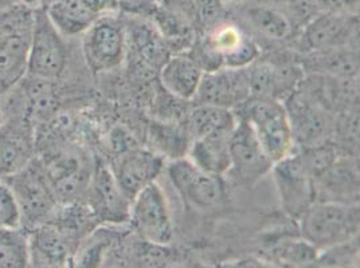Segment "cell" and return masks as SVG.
<instances>
[{"label":"cell","mask_w":360,"mask_h":268,"mask_svg":"<svg viewBox=\"0 0 360 268\" xmlns=\"http://www.w3.org/2000/svg\"><path fill=\"white\" fill-rule=\"evenodd\" d=\"M302 239L319 251L345 244L359 234V206L314 201L301 215Z\"/></svg>","instance_id":"3"},{"label":"cell","mask_w":360,"mask_h":268,"mask_svg":"<svg viewBox=\"0 0 360 268\" xmlns=\"http://www.w3.org/2000/svg\"><path fill=\"white\" fill-rule=\"evenodd\" d=\"M150 137L155 148L160 152L159 154H167L172 160L184 157L191 141L186 126H180L175 121H153Z\"/></svg>","instance_id":"27"},{"label":"cell","mask_w":360,"mask_h":268,"mask_svg":"<svg viewBox=\"0 0 360 268\" xmlns=\"http://www.w3.org/2000/svg\"><path fill=\"white\" fill-rule=\"evenodd\" d=\"M62 36L51 23L45 8L37 7L26 74L50 81H57L63 74L68 62V48Z\"/></svg>","instance_id":"7"},{"label":"cell","mask_w":360,"mask_h":268,"mask_svg":"<svg viewBox=\"0 0 360 268\" xmlns=\"http://www.w3.org/2000/svg\"><path fill=\"white\" fill-rule=\"evenodd\" d=\"M224 3H230V4H238V3H243L246 0H222Z\"/></svg>","instance_id":"37"},{"label":"cell","mask_w":360,"mask_h":268,"mask_svg":"<svg viewBox=\"0 0 360 268\" xmlns=\"http://www.w3.org/2000/svg\"><path fill=\"white\" fill-rule=\"evenodd\" d=\"M84 34L82 50L93 72L113 70L125 60L127 38L122 16L101 15Z\"/></svg>","instance_id":"6"},{"label":"cell","mask_w":360,"mask_h":268,"mask_svg":"<svg viewBox=\"0 0 360 268\" xmlns=\"http://www.w3.org/2000/svg\"><path fill=\"white\" fill-rule=\"evenodd\" d=\"M319 13L359 14V0H309Z\"/></svg>","instance_id":"33"},{"label":"cell","mask_w":360,"mask_h":268,"mask_svg":"<svg viewBox=\"0 0 360 268\" xmlns=\"http://www.w3.org/2000/svg\"><path fill=\"white\" fill-rule=\"evenodd\" d=\"M203 73L188 53H178L167 60L158 76L165 91L179 100L190 101L195 95Z\"/></svg>","instance_id":"23"},{"label":"cell","mask_w":360,"mask_h":268,"mask_svg":"<svg viewBox=\"0 0 360 268\" xmlns=\"http://www.w3.org/2000/svg\"><path fill=\"white\" fill-rule=\"evenodd\" d=\"M332 144L340 154L359 157V109L335 114Z\"/></svg>","instance_id":"30"},{"label":"cell","mask_w":360,"mask_h":268,"mask_svg":"<svg viewBox=\"0 0 360 268\" xmlns=\"http://www.w3.org/2000/svg\"><path fill=\"white\" fill-rule=\"evenodd\" d=\"M314 187L315 201L359 204V157L339 154Z\"/></svg>","instance_id":"19"},{"label":"cell","mask_w":360,"mask_h":268,"mask_svg":"<svg viewBox=\"0 0 360 268\" xmlns=\"http://www.w3.org/2000/svg\"><path fill=\"white\" fill-rule=\"evenodd\" d=\"M45 10L56 29L66 36L85 32L100 18L93 14L81 0H57Z\"/></svg>","instance_id":"26"},{"label":"cell","mask_w":360,"mask_h":268,"mask_svg":"<svg viewBox=\"0 0 360 268\" xmlns=\"http://www.w3.org/2000/svg\"><path fill=\"white\" fill-rule=\"evenodd\" d=\"M75 243L54 222H46L29 232L31 267H63L75 255Z\"/></svg>","instance_id":"21"},{"label":"cell","mask_w":360,"mask_h":268,"mask_svg":"<svg viewBox=\"0 0 360 268\" xmlns=\"http://www.w3.org/2000/svg\"><path fill=\"white\" fill-rule=\"evenodd\" d=\"M1 180L15 197L20 227L27 232L54 217L60 201L46 175L44 164L37 157L15 175Z\"/></svg>","instance_id":"5"},{"label":"cell","mask_w":360,"mask_h":268,"mask_svg":"<svg viewBox=\"0 0 360 268\" xmlns=\"http://www.w3.org/2000/svg\"><path fill=\"white\" fill-rule=\"evenodd\" d=\"M305 74H324L342 78H358L359 48L356 45L309 51L300 60Z\"/></svg>","instance_id":"22"},{"label":"cell","mask_w":360,"mask_h":268,"mask_svg":"<svg viewBox=\"0 0 360 268\" xmlns=\"http://www.w3.org/2000/svg\"><path fill=\"white\" fill-rule=\"evenodd\" d=\"M159 0H119L120 13L125 15L143 16L148 18L152 15Z\"/></svg>","instance_id":"34"},{"label":"cell","mask_w":360,"mask_h":268,"mask_svg":"<svg viewBox=\"0 0 360 268\" xmlns=\"http://www.w3.org/2000/svg\"><path fill=\"white\" fill-rule=\"evenodd\" d=\"M163 168L165 159L162 154L137 147L120 154L112 172L121 191L132 201L136 194L156 181Z\"/></svg>","instance_id":"20"},{"label":"cell","mask_w":360,"mask_h":268,"mask_svg":"<svg viewBox=\"0 0 360 268\" xmlns=\"http://www.w3.org/2000/svg\"><path fill=\"white\" fill-rule=\"evenodd\" d=\"M167 172L180 196L195 208H214L225 199V185L221 176L202 170L190 159L172 160Z\"/></svg>","instance_id":"11"},{"label":"cell","mask_w":360,"mask_h":268,"mask_svg":"<svg viewBox=\"0 0 360 268\" xmlns=\"http://www.w3.org/2000/svg\"><path fill=\"white\" fill-rule=\"evenodd\" d=\"M3 121V112H1V109H0V122Z\"/></svg>","instance_id":"38"},{"label":"cell","mask_w":360,"mask_h":268,"mask_svg":"<svg viewBox=\"0 0 360 268\" xmlns=\"http://www.w3.org/2000/svg\"><path fill=\"white\" fill-rule=\"evenodd\" d=\"M359 14L319 13L304 27L301 45L305 51H320L342 46L356 45Z\"/></svg>","instance_id":"15"},{"label":"cell","mask_w":360,"mask_h":268,"mask_svg":"<svg viewBox=\"0 0 360 268\" xmlns=\"http://www.w3.org/2000/svg\"><path fill=\"white\" fill-rule=\"evenodd\" d=\"M81 1L96 15L101 16L120 13L119 0H81Z\"/></svg>","instance_id":"36"},{"label":"cell","mask_w":360,"mask_h":268,"mask_svg":"<svg viewBox=\"0 0 360 268\" xmlns=\"http://www.w3.org/2000/svg\"><path fill=\"white\" fill-rule=\"evenodd\" d=\"M237 117L230 109L212 105L195 104L186 114V129L191 141L215 135L231 134Z\"/></svg>","instance_id":"24"},{"label":"cell","mask_w":360,"mask_h":268,"mask_svg":"<svg viewBox=\"0 0 360 268\" xmlns=\"http://www.w3.org/2000/svg\"><path fill=\"white\" fill-rule=\"evenodd\" d=\"M35 7L26 3L0 10V95L26 75Z\"/></svg>","instance_id":"1"},{"label":"cell","mask_w":360,"mask_h":268,"mask_svg":"<svg viewBox=\"0 0 360 268\" xmlns=\"http://www.w3.org/2000/svg\"><path fill=\"white\" fill-rule=\"evenodd\" d=\"M203 72L221 67H246L259 57L255 41L233 23L225 20L195 39L188 53Z\"/></svg>","instance_id":"2"},{"label":"cell","mask_w":360,"mask_h":268,"mask_svg":"<svg viewBox=\"0 0 360 268\" xmlns=\"http://www.w3.org/2000/svg\"><path fill=\"white\" fill-rule=\"evenodd\" d=\"M29 264V232L22 228H0V268H26Z\"/></svg>","instance_id":"29"},{"label":"cell","mask_w":360,"mask_h":268,"mask_svg":"<svg viewBox=\"0 0 360 268\" xmlns=\"http://www.w3.org/2000/svg\"><path fill=\"white\" fill-rule=\"evenodd\" d=\"M122 20L127 38L125 58L146 65L159 73L172 55V50L163 35L148 18L122 14Z\"/></svg>","instance_id":"16"},{"label":"cell","mask_w":360,"mask_h":268,"mask_svg":"<svg viewBox=\"0 0 360 268\" xmlns=\"http://www.w3.org/2000/svg\"><path fill=\"white\" fill-rule=\"evenodd\" d=\"M233 113L237 119L246 121L252 126L261 147L273 164L295 149L289 119L281 101L249 97L245 102L234 107Z\"/></svg>","instance_id":"4"},{"label":"cell","mask_w":360,"mask_h":268,"mask_svg":"<svg viewBox=\"0 0 360 268\" xmlns=\"http://www.w3.org/2000/svg\"><path fill=\"white\" fill-rule=\"evenodd\" d=\"M35 159V130L27 114L14 112L0 122V179L15 175Z\"/></svg>","instance_id":"13"},{"label":"cell","mask_w":360,"mask_h":268,"mask_svg":"<svg viewBox=\"0 0 360 268\" xmlns=\"http://www.w3.org/2000/svg\"><path fill=\"white\" fill-rule=\"evenodd\" d=\"M274 253L283 264L295 267L315 266L320 260V251L305 239L284 241Z\"/></svg>","instance_id":"31"},{"label":"cell","mask_w":360,"mask_h":268,"mask_svg":"<svg viewBox=\"0 0 360 268\" xmlns=\"http://www.w3.org/2000/svg\"><path fill=\"white\" fill-rule=\"evenodd\" d=\"M230 134L193 140L188 148L190 160L202 170L222 176L230 169Z\"/></svg>","instance_id":"25"},{"label":"cell","mask_w":360,"mask_h":268,"mask_svg":"<svg viewBox=\"0 0 360 268\" xmlns=\"http://www.w3.org/2000/svg\"><path fill=\"white\" fill-rule=\"evenodd\" d=\"M249 97V66H246L205 72L193 100L195 104L212 105L233 110Z\"/></svg>","instance_id":"14"},{"label":"cell","mask_w":360,"mask_h":268,"mask_svg":"<svg viewBox=\"0 0 360 268\" xmlns=\"http://www.w3.org/2000/svg\"><path fill=\"white\" fill-rule=\"evenodd\" d=\"M129 220L141 240L162 246L172 240L174 227L168 203L156 182L136 194L131 204Z\"/></svg>","instance_id":"10"},{"label":"cell","mask_w":360,"mask_h":268,"mask_svg":"<svg viewBox=\"0 0 360 268\" xmlns=\"http://www.w3.org/2000/svg\"><path fill=\"white\" fill-rule=\"evenodd\" d=\"M20 227V213L10 187L0 179V228Z\"/></svg>","instance_id":"32"},{"label":"cell","mask_w":360,"mask_h":268,"mask_svg":"<svg viewBox=\"0 0 360 268\" xmlns=\"http://www.w3.org/2000/svg\"><path fill=\"white\" fill-rule=\"evenodd\" d=\"M248 20L255 30L273 41H283L292 32L288 16L277 7L269 4L253 6L246 11Z\"/></svg>","instance_id":"28"},{"label":"cell","mask_w":360,"mask_h":268,"mask_svg":"<svg viewBox=\"0 0 360 268\" xmlns=\"http://www.w3.org/2000/svg\"><path fill=\"white\" fill-rule=\"evenodd\" d=\"M110 142H112V148L120 154L128 152V150L137 148V145H135L134 135H131V133L128 130H125L124 128H117L112 132Z\"/></svg>","instance_id":"35"},{"label":"cell","mask_w":360,"mask_h":268,"mask_svg":"<svg viewBox=\"0 0 360 268\" xmlns=\"http://www.w3.org/2000/svg\"><path fill=\"white\" fill-rule=\"evenodd\" d=\"M85 197V203L98 222L125 223L129 220L132 201L121 191L113 172L106 165L98 164L93 170Z\"/></svg>","instance_id":"17"},{"label":"cell","mask_w":360,"mask_h":268,"mask_svg":"<svg viewBox=\"0 0 360 268\" xmlns=\"http://www.w3.org/2000/svg\"><path fill=\"white\" fill-rule=\"evenodd\" d=\"M230 169L227 173L237 181V184L252 188L258 180L271 170L273 161L261 147L252 126L242 119L230 134Z\"/></svg>","instance_id":"9"},{"label":"cell","mask_w":360,"mask_h":268,"mask_svg":"<svg viewBox=\"0 0 360 268\" xmlns=\"http://www.w3.org/2000/svg\"><path fill=\"white\" fill-rule=\"evenodd\" d=\"M271 169L281 207L286 215L299 220L301 215L315 201L314 179L301 163L295 149L280 161L274 163Z\"/></svg>","instance_id":"12"},{"label":"cell","mask_w":360,"mask_h":268,"mask_svg":"<svg viewBox=\"0 0 360 268\" xmlns=\"http://www.w3.org/2000/svg\"><path fill=\"white\" fill-rule=\"evenodd\" d=\"M297 90L332 114L359 109L358 78L304 74Z\"/></svg>","instance_id":"18"},{"label":"cell","mask_w":360,"mask_h":268,"mask_svg":"<svg viewBox=\"0 0 360 268\" xmlns=\"http://www.w3.org/2000/svg\"><path fill=\"white\" fill-rule=\"evenodd\" d=\"M295 148H309L332 142L335 114L295 90L283 101Z\"/></svg>","instance_id":"8"}]
</instances>
